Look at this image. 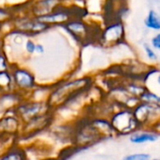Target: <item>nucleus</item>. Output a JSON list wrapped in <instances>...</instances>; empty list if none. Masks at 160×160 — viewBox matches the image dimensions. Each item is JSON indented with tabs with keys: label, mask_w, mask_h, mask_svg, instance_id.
I'll list each match as a JSON object with an SVG mask.
<instances>
[{
	"label": "nucleus",
	"mask_w": 160,
	"mask_h": 160,
	"mask_svg": "<svg viewBox=\"0 0 160 160\" xmlns=\"http://www.w3.org/2000/svg\"><path fill=\"white\" fill-rule=\"evenodd\" d=\"M14 90L13 77L7 71H0V92H8Z\"/></svg>",
	"instance_id": "dca6fc26"
},
{
	"label": "nucleus",
	"mask_w": 160,
	"mask_h": 160,
	"mask_svg": "<svg viewBox=\"0 0 160 160\" xmlns=\"http://www.w3.org/2000/svg\"><path fill=\"white\" fill-rule=\"evenodd\" d=\"M22 127V122L14 112L0 116V145L2 149L19 143Z\"/></svg>",
	"instance_id": "20e7f679"
},
{
	"label": "nucleus",
	"mask_w": 160,
	"mask_h": 160,
	"mask_svg": "<svg viewBox=\"0 0 160 160\" xmlns=\"http://www.w3.org/2000/svg\"><path fill=\"white\" fill-rule=\"evenodd\" d=\"M52 111L45 100H33L23 98L19 105L15 108V114L21 119L22 123L29 121L37 116H39L44 113H48Z\"/></svg>",
	"instance_id": "0eeeda50"
},
{
	"label": "nucleus",
	"mask_w": 160,
	"mask_h": 160,
	"mask_svg": "<svg viewBox=\"0 0 160 160\" xmlns=\"http://www.w3.org/2000/svg\"><path fill=\"white\" fill-rule=\"evenodd\" d=\"M90 124L98 131L103 140L117 138L116 132L109 119L104 116H88Z\"/></svg>",
	"instance_id": "1a4fd4ad"
},
{
	"label": "nucleus",
	"mask_w": 160,
	"mask_h": 160,
	"mask_svg": "<svg viewBox=\"0 0 160 160\" xmlns=\"http://www.w3.org/2000/svg\"><path fill=\"white\" fill-rule=\"evenodd\" d=\"M117 137L129 136L133 132L141 129V126L135 119L132 111L128 108L116 109L109 117Z\"/></svg>",
	"instance_id": "423d86ee"
},
{
	"label": "nucleus",
	"mask_w": 160,
	"mask_h": 160,
	"mask_svg": "<svg viewBox=\"0 0 160 160\" xmlns=\"http://www.w3.org/2000/svg\"><path fill=\"white\" fill-rule=\"evenodd\" d=\"M150 44L156 51H160V32H157L151 38Z\"/></svg>",
	"instance_id": "412c9836"
},
{
	"label": "nucleus",
	"mask_w": 160,
	"mask_h": 160,
	"mask_svg": "<svg viewBox=\"0 0 160 160\" xmlns=\"http://www.w3.org/2000/svg\"><path fill=\"white\" fill-rule=\"evenodd\" d=\"M12 77L14 82V89L16 87L19 90L18 92L21 93L22 96H23V92L31 91L36 85L33 75L26 70L18 69L14 71Z\"/></svg>",
	"instance_id": "9b49d317"
},
{
	"label": "nucleus",
	"mask_w": 160,
	"mask_h": 160,
	"mask_svg": "<svg viewBox=\"0 0 160 160\" xmlns=\"http://www.w3.org/2000/svg\"><path fill=\"white\" fill-rule=\"evenodd\" d=\"M155 76H156V82L158 83V86H160V70L155 73Z\"/></svg>",
	"instance_id": "393cba45"
},
{
	"label": "nucleus",
	"mask_w": 160,
	"mask_h": 160,
	"mask_svg": "<svg viewBox=\"0 0 160 160\" xmlns=\"http://www.w3.org/2000/svg\"><path fill=\"white\" fill-rule=\"evenodd\" d=\"M93 87V81L89 77L76 79L64 82L51 91L46 101L52 111L57 113L60 110L74 106L82 98L85 97Z\"/></svg>",
	"instance_id": "f257e3e1"
},
{
	"label": "nucleus",
	"mask_w": 160,
	"mask_h": 160,
	"mask_svg": "<svg viewBox=\"0 0 160 160\" xmlns=\"http://www.w3.org/2000/svg\"><path fill=\"white\" fill-rule=\"evenodd\" d=\"M23 98L24 97L18 91L0 92V116L14 112L15 108Z\"/></svg>",
	"instance_id": "9d476101"
},
{
	"label": "nucleus",
	"mask_w": 160,
	"mask_h": 160,
	"mask_svg": "<svg viewBox=\"0 0 160 160\" xmlns=\"http://www.w3.org/2000/svg\"><path fill=\"white\" fill-rule=\"evenodd\" d=\"M55 122L56 113L54 112H50L22 123L19 137V143L29 142L30 140L36 139L41 134L48 132Z\"/></svg>",
	"instance_id": "7ed1b4c3"
},
{
	"label": "nucleus",
	"mask_w": 160,
	"mask_h": 160,
	"mask_svg": "<svg viewBox=\"0 0 160 160\" xmlns=\"http://www.w3.org/2000/svg\"><path fill=\"white\" fill-rule=\"evenodd\" d=\"M146 29L154 32H160V13L155 8H150L143 20Z\"/></svg>",
	"instance_id": "2eb2a0df"
},
{
	"label": "nucleus",
	"mask_w": 160,
	"mask_h": 160,
	"mask_svg": "<svg viewBox=\"0 0 160 160\" xmlns=\"http://www.w3.org/2000/svg\"><path fill=\"white\" fill-rule=\"evenodd\" d=\"M26 49L29 52H34L36 51V45L32 41H28L26 45Z\"/></svg>",
	"instance_id": "5701e85b"
},
{
	"label": "nucleus",
	"mask_w": 160,
	"mask_h": 160,
	"mask_svg": "<svg viewBox=\"0 0 160 160\" xmlns=\"http://www.w3.org/2000/svg\"><path fill=\"white\" fill-rule=\"evenodd\" d=\"M142 51L144 52L145 57L147 58V60L152 64V65H156L158 62L159 56L157 52V51L152 47V45L150 44V42H143L142 45Z\"/></svg>",
	"instance_id": "f3484780"
},
{
	"label": "nucleus",
	"mask_w": 160,
	"mask_h": 160,
	"mask_svg": "<svg viewBox=\"0 0 160 160\" xmlns=\"http://www.w3.org/2000/svg\"><path fill=\"white\" fill-rule=\"evenodd\" d=\"M140 100L151 104H160V95L154 92L150 88H147L145 92L141 96Z\"/></svg>",
	"instance_id": "6ab92c4d"
},
{
	"label": "nucleus",
	"mask_w": 160,
	"mask_h": 160,
	"mask_svg": "<svg viewBox=\"0 0 160 160\" xmlns=\"http://www.w3.org/2000/svg\"><path fill=\"white\" fill-rule=\"evenodd\" d=\"M150 128L160 136V119H158L157 122H155V123L151 126Z\"/></svg>",
	"instance_id": "4be33fe9"
},
{
	"label": "nucleus",
	"mask_w": 160,
	"mask_h": 160,
	"mask_svg": "<svg viewBox=\"0 0 160 160\" xmlns=\"http://www.w3.org/2000/svg\"><path fill=\"white\" fill-rule=\"evenodd\" d=\"M151 156L146 153H134L124 157L123 160H149Z\"/></svg>",
	"instance_id": "aec40b11"
},
{
	"label": "nucleus",
	"mask_w": 160,
	"mask_h": 160,
	"mask_svg": "<svg viewBox=\"0 0 160 160\" xmlns=\"http://www.w3.org/2000/svg\"><path fill=\"white\" fill-rule=\"evenodd\" d=\"M126 39V26L122 20L108 21L98 36L100 45L109 49L124 45Z\"/></svg>",
	"instance_id": "39448f33"
},
{
	"label": "nucleus",
	"mask_w": 160,
	"mask_h": 160,
	"mask_svg": "<svg viewBox=\"0 0 160 160\" xmlns=\"http://www.w3.org/2000/svg\"><path fill=\"white\" fill-rule=\"evenodd\" d=\"M149 160H160V158H150Z\"/></svg>",
	"instance_id": "a878e982"
},
{
	"label": "nucleus",
	"mask_w": 160,
	"mask_h": 160,
	"mask_svg": "<svg viewBox=\"0 0 160 160\" xmlns=\"http://www.w3.org/2000/svg\"><path fill=\"white\" fill-rule=\"evenodd\" d=\"M38 160H60L59 159V158L56 156V157H51V156H49V157H43V158H39V159Z\"/></svg>",
	"instance_id": "b1692460"
},
{
	"label": "nucleus",
	"mask_w": 160,
	"mask_h": 160,
	"mask_svg": "<svg viewBox=\"0 0 160 160\" xmlns=\"http://www.w3.org/2000/svg\"><path fill=\"white\" fill-rule=\"evenodd\" d=\"M73 122L74 134L71 145H73L78 151L87 149L103 140L90 124L88 115L82 116Z\"/></svg>",
	"instance_id": "f03ea898"
},
{
	"label": "nucleus",
	"mask_w": 160,
	"mask_h": 160,
	"mask_svg": "<svg viewBox=\"0 0 160 160\" xmlns=\"http://www.w3.org/2000/svg\"><path fill=\"white\" fill-rule=\"evenodd\" d=\"M0 160H29V154L24 145L15 143L2 149Z\"/></svg>",
	"instance_id": "f8f14e48"
},
{
	"label": "nucleus",
	"mask_w": 160,
	"mask_h": 160,
	"mask_svg": "<svg viewBox=\"0 0 160 160\" xmlns=\"http://www.w3.org/2000/svg\"><path fill=\"white\" fill-rule=\"evenodd\" d=\"M57 142L66 145H71L74 134V122H66L61 124H53L48 131Z\"/></svg>",
	"instance_id": "6e6552de"
},
{
	"label": "nucleus",
	"mask_w": 160,
	"mask_h": 160,
	"mask_svg": "<svg viewBox=\"0 0 160 160\" xmlns=\"http://www.w3.org/2000/svg\"><path fill=\"white\" fill-rule=\"evenodd\" d=\"M68 18V13L60 11V12L51 14V15H43L42 17L38 18V20L45 22H60L67 21Z\"/></svg>",
	"instance_id": "a211bd4d"
},
{
	"label": "nucleus",
	"mask_w": 160,
	"mask_h": 160,
	"mask_svg": "<svg viewBox=\"0 0 160 160\" xmlns=\"http://www.w3.org/2000/svg\"><path fill=\"white\" fill-rule=\"evenodd\" d=\"M67 29L70 32L74 38L79 41H84L89 38L90 36V28L89 26L81 21H73L67 24Z\"/></svg>",
	"instance_id": "4468645a"
},
{
	"label": "nucleus",
	"mask_w": 160,
	"mask_h": 160,
	"mask_svg": "<svg viewBox=\"0 0 160 160\" xmlns=\"http://www.w3.org/2000/svg\"><path fill=\"white\" fill-rule=\"evenodd\" d=\"M158 138L159 135L151 128H141L129 135V142L133 144H144L155 142Z\"/></svg>",
	"instance_id": "ddd939ff"
}]
</instances>
